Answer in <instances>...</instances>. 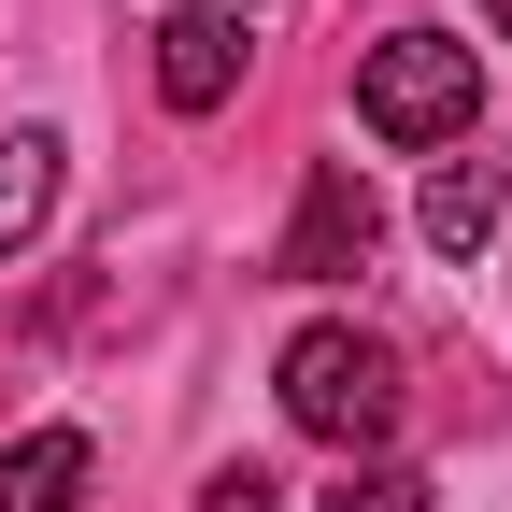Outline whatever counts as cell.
<instances>
[{"label":"cell","mask_w":512,"mask_h":512,"mask_svg":"<svg viewBox=\"0 0 512 512\" xmlns=\"http://www.w3.org/2000/svg\"><path fill=\"white\" fill-rule=\"evenodd\" d=\"M285 413L313 441H342V456H384L399 413H413V370H399V342H370V328H299L285 342Z\"/></svg>","instance_id":"6da1fadb"},{"label":"cell","mask_w":512,"mask_h":512,"mask_svg":"<svg viewBox=\"0 0 512 512\" xmlns=\"http://www.w3.org/2000/svg\"><path fill=\"white\" fill-rule=\"evenodd\" d=\"M328 512H427V484H413V470H356Z\"/></svg>","instance_id":"ba28073f"},{"label":"cell","mask_w":512,"mask_h":512,"mask_svg":"<svg viewBox=\"0 0 512 512\" xmlns=\"http://www.w3.org/2000/svg\"><path fill=\"white\" fill-rule=\"evenodd\" d=\"M57 214V143L43 128H15V143H0V271H15V242Z\"/></svg>","instance_id":"52a82bcc"},{"label":"cell","mask_w":512,"mask_h":512,"mask_svg":"<svg viewBox=\"0 0 512 512\" xmlns=\"http://www.w3.org/2000/svg\"><path fill=\"white\" fill-rule=\"evenodd\" d=\"M271 498H285L271 470H214V484H200V512H271Z\"/></svg>","instance_id":"9c48e42d"},{"label":"cell","mask_w":512,"mask_h":512,"mask_svg":"<svg viewBox=\"0 0 512 512\" xmlns=\"http://www.w3.org/2000/svg\"><path fill=\"white\" fill-rule=\"evenodd\" d=\"M214 15H242V0H214Z\"/></svg>","instance_id":"8fae6325"},{"label":"cell","mask_w":512,"mask_h":512,"mask_svg":"<svg viewBox=\"0 0 512 512\" xmlns=\"http://www.w3.org/2000/svg\"><path fill=\"white\" fill-rule=\"evenodd\" d=\"M470 114H484V57L456 29H384L356 57V128L370 143H470Z\"/></svg>","instance_id":"7a4b0ae2"},{"label":"cell","mask_w":512,"mask_h":512,"mask_svg":"<svg viewBox=\"0 0 512 512\" xmlns=\"http://www.w3.org/2000/svg\"><path fill=\"white\" fill-rule=\"evenodd\" d=\"M498 214H512V171H498V157H441V171H427V242H441V256H484Z\"/></svg>","instance_id":"5b68a950"},{"label":"cell","mask_w":512,"mask_h":512,"mask_svg":"<svg viewBox=\"0 0 512 512\" xmlns=\"http://www.w3.org/2000/svg\"><path fill=\"white\" fill-rule=\"evenodd\" d=\"M484 15H498V43H512V0H484Z\"/></svg>","instance_id":"30bf717a"},{"label":"cell","mask_w":512,"mask_h":512,"mask_svg":"<svg viewBox=\"0 0 512 512\" xmlns=\"http://www.w3.org/2000/svg\"><path fill=\"white\" fill-rule=\"evenodd\" d=\"M242 86V15H214V0H185V15L157 29V100L171 114H214Z\"/></svg>","instance_id":"277c9868"},{"label":"cell","mask_w":512,"mask_h":512,"mask_svg":"<svg viewBox=\"0 0 512 512\" xmlns=\"http://www.w3.org/2000/svg\"><path fill=\"white\" fill-rule=\"evenodd\" d=\"M370 242H384L370 171H356V157H313V185H299V228H285V256H271V271H285V285H342V271H370Z\"/></svg>","instance_id":"3957f363"},{"label":"cell","mask_w":512,"mask_h":512,"mask_svg":"<svg viewBox=\"0 0 512 512\" xmlns=\"http://www.w3.org/2000/svg\"><path fill=\"white\" fill-rule=\"evenodd\" d=\"M72 498H86V427L0 441V512H72Z\"/></svg>","instance_id":"8992f818"}]
</instances>
